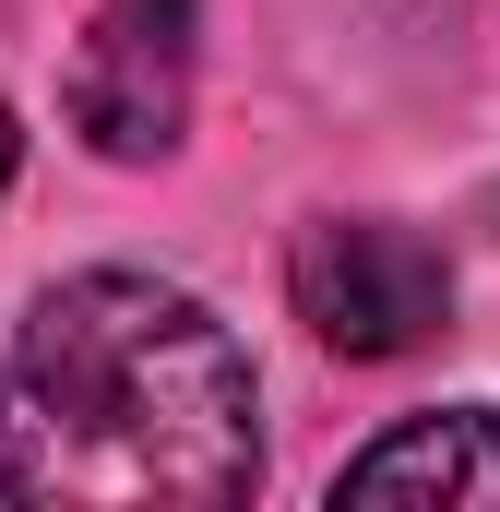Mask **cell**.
<instances>
[{
	"label": "cell",
	"instance_id": "6da1fadb",
	"mask_svg": "<svg viewBox=\"0 0 500 512\" xmlns=\"http://www.w3.org/2000/svg\"><path fill=\"white\" fill-rule=\"evenodd\" d=\"M262 477V393L239 334L167 274H72L0 358V501L215 512Z\"/></svg>",
	"mask_w": 500,
	"mask_h": 512
},
{
	"label": "cell",
	"instance_id": "7a4b0ae2",
	"mask_svg": "<svg viewBox=\"0 0 500 512\" xmlns=\"http://www.w3.org/2000/svg\"><path fill=\"white\" fill-rule=\"evenodd\" d=\"M286 298L298 322L334 346V358H405L453 322V262L429 251L417 227H381V215H322L298 227L286 251Z\"/></svg>",
	"mask_w": 500,
	"mask_h": 512
},
{
	"label": "cell",
	"instance_id": "3957f363",
	"mask_svg": "<svg viewBox=\"0 0 500 512\" xmlns=\"http://www.w3.org/2000/svg\"><path fill=\"white\" fill-rule=\"evenodd\" d=\"M191 48H203L191 0H108V12L84 24L72 72H60L72 131H84L108 167H155V155L179 143V120H191Z\"/></svg>",
	"mask_w": 500,
	"mask_h": 512
},
{
	"label": "cell",
	"instance_id": "277c9868",
	"mask_svg": "<svg viewBox=\"0 0 500 512\" xmlns=\"http://www.w3.org/2000/svg\"><path fill=\"white\" fill-rule=\"evenodd\" d=\"M334 501H500V405H441L381 429L334 477Z\"/></svg>",
	"mask_w": 500,
	"mask_h": 512
},
{
	"label": "cell",
	"instance_id": "5b68a950",
	"mask_svg": "<svg viewBox=\"0 0 500 512\" xmlns=\"http://www.w3.org/2000/svg\"><path fill=\"white\" fill-rule=\"evenodd\" d=\"M0 179H12V108H0Z\"/></svg>",
	"mask_w": 500,
	"mask_h": 512
}]
</instances>
